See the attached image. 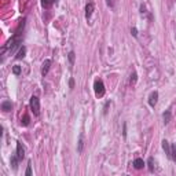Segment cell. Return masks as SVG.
Listing matches in <instances>:
<instances>
[{
  "mask_svg": "<svg viewBox=\"0 0 176 176\" xmlns=\"http://www.w3.org/2000/svg\"><path fill=\"white\" fill-rule=\"evenodd\" d=\"M136 81H138V74H136V72H132L131 79H129V84H131V85H135Z\"/></svg>",
  "mask_w": 176,
  "mask_h": 176,
  "instance_id": "cell-16",
  "label": "cell"
},
{
  "mask_svg": "<svg viewBox=\"0 0 176 176\" xmlns=\"http://www.w3.org/2000/svg\"><path fill=\"white\" fill-rule=\"evenodd\" d=\"M109 106H110V101H107L106 105L103 106V114H107V109H109Z\"/></svg>",
  "mask_w": 176,
  "mask_h": 176,
  "instance_id": "cell-23",
  "label": "cell"
},
{
  "mask_svg": "<svg viewBox=\"0 0 176 176\" xmlns=\"http://www.w3.org/2000/svg\"><path fill=\"white\" fill-rule=\"evenodd\" d=\"M29 123H30V118H29V116H28V114H25V116L21 118V125L26 127V125H29Z\"/></svg>",
  "mask_w": 176,
  "mask_h": 176,
  "instance_id": "cell-17",
  "label": "cell"
},
{
  "mask_svg": "<svg viewBox=\"0 0 176 176\" xmlns=\"http://www.w3.org/2000/svg\"><path fill=\"white\" fill-rule=\"evenodd\" d=\"M124 128H123V136H124V138H127V124L125 123H124Z\"/></svg>",
  "mask_w": 176,
  "mask_h": 176,
  "instance_id": "cell-25",
  "label": "cell"
},
{
  "mask_svg": "<svg viewBox=\"0 0 176 176\" xmlns=\"http://www.w3.org/2000/svg\"><path fill=\"white\" fill-rule=\"evenodd\" d=\"M57 1L58 0H41V6H43L44 8H50V7H52Z\"/></svg>",
  "mask_w": 176,
  "mask_h": 176,
  "instance_id": "cell-14",
  "label": "cell"
},
{
  "mask_svg": "<svg viewBox=\"0 0 176 176\" xmlns=\"http://www.w3.org/2000/svg\"><path fill=\"white\" fill-rule=\"evenodd\" d=\"M15 154H17V157L19 158V161H22L24 157H25V146L22 145L21 142H17V150H15Z\"/></svg>",
  "mask_w": 176,
  "mask_h": 176,
  "instance_id": "cell-4",
  "label": "cell"
},
{
  "mask_svg": "<svg viewBox=\"0 0 176 176\" xmlns=\"http://www.w3.org/2000/svg\"><path fill=\"white\" fill-rule=\"evenodd\" d=\"M94 91H95L96 98H103V96H105L106 89H105V83H103V80H101V79H96V80H95L94 81Z\"/></svg>",
  "mask_w": 176,
  "mask_h": 176,
  "instance_id": "cell-2",
  "label": "cell"
},
{
  "mask_svg": "<svg viewBox=\"0 0 176 176\" xmlns=\"http://www.w3.org/2000/svg\"><path fill=\"white\" fill-rule=\"evenodd\" d=\"M157 102H158V92L154 91V92H151L150 96H149V105H150L151 107H156Z\"/></svg>",
  "mask_w": 176,
  "mask_h": 176,
  "instance_id": "cell-7",
  "label": "cell"
},
{
  "mask_svg": "<svg viewBox=\"0 0 176 176\" xmlns=\"http://www.w3.org/2000/svg\"><path fill=\"white\" fill-rule=\"evenodd\" d=\"M106 4H107V7L113 8L114 7V0H106Z\"/></svg>",
  "mask_w": 176,
  "mask_h": 176,
  "instance_id": "cell-24",
  "label": "cell"
},
{
  "mask_svg": "<svg viewBox=\"0 0 176 176\" xmlns=\"http://www.w3.org/2000/svg\"><path fill=\"white\" fill-rule=\"evenodd\" d=\"M1 110L3 112H11L13 110V103H11V101H3L1 102Z\"/></svg>",
  "mask_w": 176,
  "mask_h": 176,
  "instance_id": "cell-10",
  "label": "cell"
},
{
  "mask_svg": "<svg viewBox=\"0 0 176 176\" xmlns=\"http://www.w3.org/2000/svg\"><path fill=\"white\" fill-rule=\"evenodd\" d=\"M24 26H25V18L19 22L18 29L15 30V33H14L13 37L10 39V40H8V41L3 45V48H1V55H3V57H4L6 51H8V52L11 54V52H14L17 48H21L22 39H24V33H22V32H24Z\"/></svg>",
  "mask_w": 176,
  "mask_h": 176,
  "instance_id": "cell-1",
  "label": "cell"
},
{
  "mask_svg": "<svg viewBox=\"0 0 176 176\" xmlns=\"http://www.w3.org/2000/svg\"><path fill=\"white\" fill-rule=\"evenodd\" d=\"M25 175H26V176H30V175H32V162H30V161L28 162V168H26Z\"/></svg>",
  "mask_w": 176,
  "mask_h": 176,
  "instance_id": "cell-21",
  "label": "cell"
},
{
  "mask_svg": "<svg viewBox=\"0 0 176 176\" xmlns=\"http://www.w3.org/2000/svg\"><path fill=\"white\" fill-rule=\"evenodd\" d=\"M25 54H26V47L25 45H21V48H19L18 54L15 55L17 59H22V58H25Z\"/></svg>",
  "mask_w": 176,
  "mask_h": 176,
  "instance_id": "cell-15",
  "label": "cell"
},
{
  "mask_svg": "<svg viewBox=\"0 0 176 176\" xmlns=\"http://www.w3.org/2000/svg\"><path fill=\"white\" fill-rule=\"evenodd\" d=\"M147 162H149V169H150V172H154V168H156V167H154V158L150 157Z\"/></svg>",
  "mask_w": 176,
  "mask_h": 176,
  "instance_id": "cell-19",
  "label": "cell"
},
{
  "mask_svg": "<svg viewBox=\"0 0 176 176\" xmlns=\"http://www.w3.org/2000/svg\"><path fill=\"white\" fill-rule=\"evenodd\" d=\"M69 87H70V88H73V87H74V79H70V81H69Z\"/></svg>",
  "mask_w": 176,
  "mask_h": 176,
  "instance_id": "cell-26",
  "label": "cell"
},
{
  "mask_svg": "<svg viewBox=\"0 0 176 176\" xmlns=\"http://www.w3.org/2000/svg\"><path fill=\"white\" fill-rule=\"evenodd\" d=\"M19 162H21V161H19V158L17 157V154L11 156V160H10V165H11V168H13L14 171L18 169V164Z\"/></svg>",
  "mask_w": 176,
  "mask_h": 176,
  "instance_id": "cell-9",
  "label": "cell"
},
{
  "mask_svg": "<svg viewBox=\"0 0 176 176\" xmlns=\"http://www.w3.org/2000/svg\"><path fill=\"white\" fill-rule=\"evenodd\" d=\"M74 51H70L69 52V62H70V68H73V65H74Z\"/></svg>",
  "mask_w": 176,
  "mask_h": 176,
  "instance_id": "cell-18",
  "label": "cell"
},
{
  "mask_svg": "<svg viewBox=\"0 0 176 176\" xmlns=\"http://www.w3.org/2000/svg\"><path fill=\"white\" fill-rule=\"evenodd\" d=\"M132 165H133V168H135V169H142L146 164H145V161H143L142 158H135V160H133V162H132Z\"/></svg>",
  "mask_w": 176,
  "mask_h": 176,
  "instance_id": "cell-11",
  "label": "cell"
},
{
  "mask_svg": "<svg viewBox=\"0 0 176 176\" xmlns=\"http://www.w3.org/2000/svg\"><path fill=\"white\" fill-rule=\"evenodd\" d=\"M131 35L133 37H138V29L136 28H131Z\"/></svg>",
  "mask_w": 176,
  "mask_h": 176,
  "instance_id": "cell-22",
  "label": "cell"
},
{
  "mask_svg": "<svg viewBox=\"0 0 176 176\" xmlns=\"http://www.w3.org/2000/svg\"><path fill=\"white\" fill-rule=\"evenodd\" d=\"M21 70H22V69H21V66H19V65H15V66H13V73L15 76H19V74H21Z\"/></svg>",
  "mask_w": 176,
  "mask_h": 176,
  "instance_id": "cell-20",
  "label": "cell"
},
{
  "mask_svg": "<svg viewBox=\"0 0 176 176\" xmlns=\"http://www.w3.org/2000/svg\"><path fill=\"white\" fill-rule=\"evenodd\" d=\"M83 149H84V133H80L79 135V143H77V153L81 154Z\"/></svg>",
  "mask_w": 176,
  "mask_h": 176,
  "instance_id": "cell-8",
  "label": "cell"
},
{
  "mask_svg": "<svg viewBox=\"0 0 176 176\" xmlns=\"http://www.w3.org/2000/svg\"><path fill=\"white\" fill-rule=\"evenodd\" d=\"M171 118H172V113H171V110H165L162 114V120H164V124L165 125H168L169 124Z\"/></svg>",
  "mask_w": 176,
  "mask_h": 176,
  "instance_id": "cell-13",
  "label": "cell"
},
{
  "mask_svg": "<svg viewBox=\"0 0 176 176\" xmlns=\"http://www.w3.org/2000/svg\"><path fill=\"white\" fill-rule=\"evenodd\" d=\"M29 106H30V110H32V113H33V116H39L40 114V99H39L36 95H33L30 98Z\"/></svg>",
  "mask_w": 176,
  "mask_h": 176,
  "instance_id": "cell-3",
  "label": "cell"
},
{
  "mask_svg": "<svg viewBox=\"0 0 176 176\" xmlns=\"http://www.w3.org/2000/svg\"><path fill=\"white\" fill-rule=\"evenodd\" d=\"M161 143H162V149H164V151H165V154L168 156V158H171V145H169V142L164 139Z\"/></svg>",
  "mask_w": 176,
  "mask_h": 176,
  "instance_id": "cell-12",
  "label": "cell"
},
{
  "mask_svg": "<svg viewBox=\"0 0 176 176\" xmlns=\"http://www.w3.org/2000/svg\"><path fill=\"white\" fill-rule=\"evenodd\" d=\"M94 10H95V4L92 3V1H88L87 6H85V19H87V21H89V19H91Z\"/></svg>",
  "mask_w": 176,
  "mask_h": 176,
  "instance_id": "cell-5",
  "label": "cell"
},
{
  "mask_svg": "<svg viewBox=\"0 0 176 176\" xmlns=\"http://www.w3.org/2000/svg\"><path fill=\"white\" fill-rule=\"evenodd\" d=\"M51 63H52L51 59H45L43 62V65H41V74H43V77L47 76V73H48V70H50V68H51Z\"/></svg>",
  "mask_w": 176,
  "mask_h": 176,
  "instance_id": "cell-6",
  "label": "cell"
}]
</instances>
